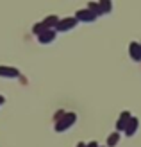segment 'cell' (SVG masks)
<instances>
[{"label": "cell", "instance_id": "obj_10", "mask_svg": "<svg viewBox=\"0 0 141 147\" xmlns=\"http://www.w3.org/2000/svg\"><path fill=\"white\" fill-rule=\"evenodd\" d=\"M41 41H48V40H54V32H47V34H41L39 36Z\"/></svg>", "mask_w": 141, "mask_h": 147}, {"label": "cell", "instance_id": "obj_4", "mask_svg": "<svg viewBox=\"0 0 141 147\" xmlns=\"http://www.w3.org/2000/svg\"><path fill=\"white\" fill-rule=\"evenodd\" d=\"M75 119H77L75 113H68V115H66L64 119H63V122H59V124H57V131H64L68 126H72V124L75 122Z\"/></svg>", "mask_w": 141, "mask_h": 147}, {"label": "cell", "instance_id": "obj_9", "mask_svg": "<svg viewBox=\"0 0 141 147\" xmlns=\"http://www.w3.org/2000/svg\"><path fill=\"white\" fill-rule=\"evenodd\" d=\"M100 9H102V14H106V13H109L111 9H113V4H111L109 0H102V2H100Z\"/></svg>", "mask_w": 141, "mask_h": 147}, {"label": "cell", "instance_id": "obj_8", "mask_svg": "<svg viewBox=\"0 0 141 147\" xmlns=\"http://www.w3.org/2000/svg\"><path fill=\"white\" fill-rule=\"evenodd\" d=\"M0 76L16 77V76H18V70H14V68H2V67H0Z\"/></svg>", "mask_w": 141, "mask_h": 147}, {"label": "cell", "instance_id": "obj_11", "mask_svg": "<svg viewBox=\"0 0 141 147\" xmlns=\"http://www.w3.org/2000/svg\"><path fill=\"white\" fill-rule=\"evenodd\" d=\"M139 45H141V41H139Z\"/></svg>", "mask_w": 141, "mask_h": 147}, {"label": "cell", "instance_id": "obj_3", "mask_svg": "<svg viewBox=\"0 0 141 147\" xmlns=\"http://www.w3.org/2000/svg\"><path fill=\"white\" fill-rule=\"evenodd\" d=\"M138 127H139L138 117H132V119L129 120V124H127V127H125V135H127V136H134L136 131H138Z\"/></svg>", "mask_w": 141, "mask_h": 147}, {"label": "cell", "instance_id": "obj_6", "mask_svg": "<svg viewBox=\"0 0 141 147\" xmlns=\"http://www.w3.org/2000/svg\"><path fill=\"white\" fill-rule=\"evenodd\" d=\"M75 24H77V18H66V20H63V22L57 24V29L59 31H68V29H72Z\"/></svg>", "mask_w": 141, "mask_h": 147}, {"label": "cell", "instance_id": "obj_5", "mask_svg": "<svg viewBox=\"0 0 141 147\" xmlns=\"http://www.w3.org/2000/svg\"><path fill=\"white\" fill-rule=\"evenodd\" d=\"M95 14L90 9H80L77 11V20H82V22H95Z\"/></svg>", "mask_w": 141, "mask_h": 147}, {"label": "cell", "instance_id": "obj_1", "mask_svg": "<svg viewBox=\"0 0 141 147\" xmlns=\"http://www.w3.org/2000/svg\"><path fill=\"white\" fill-rule=\"evenodd\" d=\"M130 119H132L130 111H122L120 119H118V122H116V131H118V133H120V131H125V127H127V124H129Z\"/></svg>", "mask_w": 141, "mask_h": 147}, {"label": "cell", "instance_id": "obj_2", "mask_svg": "<svg viewBox=\"0 0 141 147\" xmlns=\"http://www.w3.org/2000/svg\"><path fill=\"white\" fill-rule=\"evenodd\" d=\"M129 54L134 61H141V45L138 41H130L129 45Z\"/></svg>", "mask_w": 141, "mask_h": 147}, {"label": "cell", "instance_id": "obj_7", "mask_svg": "<svg viewBox=\"0 0 141 147\" xmlns=\"http://www.w3.org/2000/svg\"><path fill=\"white\" fill-rule=\"evenodd\" d=\"M118 142H120V133L118 131H114V133H111L107 136V147H114Z\"/></svg>", "mask_w": 141, "mask_h": 147}]
</instances>
